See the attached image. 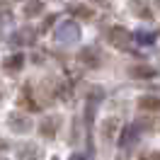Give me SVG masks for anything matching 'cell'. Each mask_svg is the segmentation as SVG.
Returning a JSON list of instances; mask_svg holds the SVG:
<instances>
[{
  "label": "cell",
  "mask_w": 160,
  "mask_h": 160,
  "mask_svg": "<svg viewBox=\"0 0 160 160\" xmlns=\"http://www.w3.org/2000/svg\"><path fill=\"white\" fill-rule=\"evenodd\" d=\"M68 160H88V155H85V153H73Z\"/></svg>",
  "instance_id": "obj_17"
},
{
  "label": "cell",
  "mask_w": 160,
  "mask_h": 160,
  "mask_svg": "<svg viewBox=\"0 0 160 160\" xmlns=\"http://www.w3.org/2000/svg\"><path fill=\"white\" fill-rule=\"evenodd\" d=\"M58 126H61V117H46V119L41 121V126H39V133L44 138H53L56 131H58Z\"/></svg>",
  "instance_id": "obj_5"
},
{
  "label": "cell",
  "mask_w": 160,
  "mask_h": 160,
  "mask_svg": "<svg viewBox=\"0 0 160 160\" xmlns=\"http://www.w3.org/2000/svg\"><path fill=\"white\" fill-rule=\"evenodd\" d=\"M143 160H158V153H155V150H150V153L143 155Z\"/></svg>",
  "instance_id": "obj_18"
},
{
  "label": "cell",
  "mask_w": 160,
  "mask_h": 160,
  "mask_svg": "<svg viewBox=\"0 0 160 160\" xmlns=\"http://www.w3.org/2000/svg\"><path fill=\"white\" fill-rule=\"evenodd\" d=\"M78 37H80V32L73 22H66V24H61L58 29H56V39L61 44H73V41H78Z\"/></svg>",
  "instance_id": "obj_4"
},
{
  "label": "cell",
  "mask_w": 160,
  "mask_h": 160,
  "mask_svg": "<svg viewBox=\"0 0 160 160\" xmlns=\"http://www.w3.org/2000/svg\"><path fill=\"white\" fill-rule=\"evenodd\" d=\"M141 138V126L138 124H126L119 133V146L121 148H131V146H136Z\"/></svg>",
  "instance_id": "obj_1"
},
{
  "label": "cell",
  "mask_w": 160,
  "mask_h": 160,
  "mask_svg": "<svg viewBox=\"0 0 160 160\" xmlns=\"http://www.w3.org/2000/svg\"><path fill=\"white\" fill-rule=\"evenodd\" d=\"M92 2H97V5H107V0H92Z\"/></svg>",
  "instance_id": "obj_20"
},
{
  "label": "cell",
  "mask_w": 160,
  "mask_h": 160,
  "mask_svg": "<svg viewBox=\"0 0 160 160\" xmlns=\"http://www.w3.org/2000/svg\"><path fill=\"white\" fill-rule=\"evenodd\" d=\"M5 148H8V141H2V138H0V150H5Z\"/></svg>",
  "instance_id": "obj_19"
},
{
  "label": "cell",
  "mask_w": 160,
  "mask_h": 160,
  "mask_svg": "<svg viewBox=\"0 0 160 160\" xmlns=\"http://www.w3.org/2000/svg\"><path fill=\"white\" fill-rule=\"evenodd\" d=\"M131 75H133V78H155L158 70L153 68V66H133V68H131Z\"/></svg>",
  "instance_id": "obj_10"
},
{
  "label": "cell",
  "mask_w": 160,
  "mask_h": 160,
  "mask_svg": "<svg viewBox=\"0 0 160 160\" xmlns=\"http://www.w3.org/2000/svg\"><path fill=\"white\" fill-rule=\"evenodd\" d=\"M100 100H102V90H92L90 97H88V112H85V121L88 124H92V119H95V112H97Z\"/></svg>",
  "instance_id": "obj_6"
},
{
  "label": "cell",
  "mask_w": 160,
  "mask_h": 160,
  "mask_svg": "<svg viewBox=\"0 0 160 160\" xmlns=\"http://www.w3.org/2000/svg\"><path fill=\"white\" fill-rule=\"evenodd\" d=\"M138 41H141V44H153V41H155V34H153V32H148V34H143V32H141V34H138Z\"/></svg>",
  "instance_id": "obj_16"
},
{
  "label": "cell",
  "mask_w": 160,
  "mask_h": 160,
  "mask_svg": "<svg viewBox=\"0 0 160 160\" xmlns=\"http://www.w3.org/2000/svg\"><path fill=\"white\" fill-rule=\"evenodd\" d=\"M78 58H80V63H85V66H90V68H97V66H100V53H97V49H82Z\"/></svg>",
  "instance_id": "obj_7"
},
{
  "label": "cell",
  "mask_w": 160,
  "mask_h": 160,
  "mask_svg": "<svg viewBox=\"0 0 160 160\" xmlns=\"http://www.w3.org/2000/svg\"><path fill=\"white\" fill-rule=\"evenodd\" d=\"M0 160H8V158H0Z\"/></svg>",
  "instance_id": "obj_21"
},
{
  "label": "cell",
  "mask_w": 160,
  "mask_h": 160,
  "mask_svg": "<svg viewBox=\"0 0 160 160\" xmlns=\"http://www.w3.org/2000/svg\"><path fill=\"white\" fill-rule=\"evenodd\" d=\"M8 126H10L15 133H27L32 129V121L27 114H20V112H10L8 114Z\"/></svg>",
  "instance_id": "obj_3"
},
{
  "label": "cell",
  "mask_w": 160,
  "mask_h": 160,
  "mask_svg": "<svg viewBox=\"0 0 160 160\" xmlns=\"http://www.w3.org/2000/svg\"><path fill=\"white\" fill-rule=\"evenodd\" d=\"M32 39H34V32L24 29V32H17L12 37V44H32Z\"/></svg>",
  "instance_id": "obj_14"
},
{
  "label": "cell",
  "mask_w": 160,
  "mask_h": 160,
  "mask_svg": "<svg viewBox=\"0 0 160 160\" xmlns=\"http://www.w3.org/2000/svg\"><path fill=\"white\" fill-rule=\"evenodd\" d=\"M131 10L136 12L138 17H143V20H150V10L146 8V5H141V2H136V0L131 2Z\"/></svg>",
  "instance_id": "obj_15"
},
{
  "label": "cell",
  "mask_w": 160,
  "mask_h": 160,
  "mask_svg": "<svg viewBox=\"0 0 160 160\" xmlns=\"http://www.w3.org/2000/svg\"><path fill=\"white\" fill-rule=\"evenodd\" d=\"M41 10H44V2H41V0H29V2L24 5V17H37Z\"/></svg>",
  "instance_id": "obj_11"
},
{
  "label": "cell",
  "mask_w": 160,
  "mask_h": 160,
  "mask_svg": "<svg viewBox=\"0 0 160 160\" xmlns=\"http://www.w3.org/2000/svg\"><path fill=\"white\" fill-rule=\"evenodd\" d=\"M138 109L141 112H158L160 109V102L155 95H146V97H141L138 100Z\"/></svg>",
  "instance_id": "obj_9"
},
{
  "label": "cell",
  "mask_w": 160,
  "mask_h": 160,
  "mask_svg": "<svg viewBox=\"0 0 160 160\" xmlns=\"http://www.w3.org/2000/svg\"><path fill=\"white\" fill-rule=\"evenodd\" d=\"M68 12H70V15H75V17H80V20H92V17H95L92 8L80 5V2H70V5H68Z\"/></svg>",
  "instance_id": "obj_8"
},
{
  "label": "cell",
  "mask_w": 160,
  "mask_h": 160,
  "mask_svg": "<svg viewBox=\"0 0 160 160\" xmlns=\"http://www.w3.org/2000/svg\"><path fill=\"white\" fill-rule=\"evenodd\" d=\"M20 104H22V107H29L32 112H34V109H39V104H37V102H32L29 88H22V92H20Z\"/></svg>",
  "instance_id": "obj_13"
},
{
  "label": "cell",
  "mask_w": 160,
  "mask_h": 160,
  "mask_svg": "<svg viewBox=\"0 0 160 160\" xmlns=\"http://www.w3.org/2000/svg\"><path fill=\"white\" fill-rule=\"evenodd\" d=\"M107 41H109L112 46H117V49H129L131 46V34L124 27H112L109 34H107Z\"/></svg>",
  "instance_id": "obj_2"
},
{
  "label": "cell",
  "mask_w": 160,
  "mask_h": 160,
  "mask_svg": "<svg viewBox=\"0 0 160 160\" xmlns=\"http://www.w3.org/2000/svg\"><path fill=\"white\" fill-rule=\"evenodd\" d=\"M24 66V56L22 53H15L10 58H5V70H20Z\"/></svg>",
  "instance_id": "obj_12"
}]
</instances>
